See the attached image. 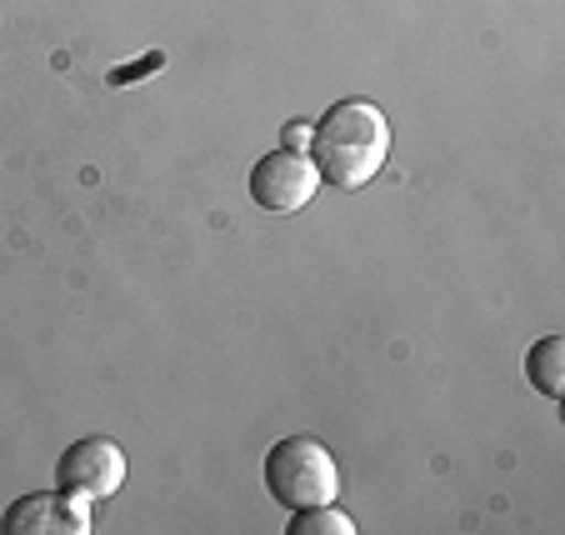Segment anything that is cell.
Returning a JSON list of instances; mask_svg holds the SVG:
<instances>
[{"instance_id": "8", "label": "cell", "mask_w": 565, "mask_h": 535, "mask_svg": "<svg viewBox=\"0 0 565 535\" xmlns=\"http://www.w3.org/2000/svg\"><path fill=\"white\" fill-rule=\"evenodd\" d=\"M280 146L286 150H310V120H290L286 136H280Z\"/></svg>"}, {"instance_id": "4", "label": "cell", "mask_w": 565, "mask_h": 535, "mask_svg": "<svg viewBox=\"0 0 565 535\" xmlns=\"http://www.w3.org/2000/svg\"><path fill=\"white\" fill-rule=\"evenodd\" d=\"M55 485L81 495V501H106L126 485V450L110 436L71 440L61 450V461H55Z\"/></svg>"}, {"instance_id": "1", "label": "cell", "mask_w": 565, "mask_h": 535, "mask_svg": "<svg viewBox=\"0 0 565 535\" xmlns=\"http://www.w3.org/2000/svg\"><path fill=\"white\" fill-rule=\"evenodd\" d=\"M310 161L335 191H361L391 156V120L375 100H335L310 126Z\"/></svg>"}, {"instance_id": "2", "label": "cell", "mask_w": 565, "mask_h": 535, "mask_svg": "<svg viewBox=\"0 0 565 535\" xmlns=\"http://www.w3.org/2000/svg\"><path fill=\"white\" fill-rule=\"evenodd\" d=\"M266 491L286 511H306V505H326L341 491V471L326 440L316 436H286L266 450Z\"/></svg>"}, {"instance_id": "5", "label": "cell", "mask_w": 565, "mask_h": 535, "mask_svg": "<svg viewBox=\"0 0 565 535\" xmlns=\"http://www.w3.org/2000/svg\"><path fill=\"white\" fill-rule=\"evenodd\" d=\"M90 501L71 491H31L21 501L6 505L0 515V535H90Z\"/></svg>"}, {"instance_id": "3", "label": "cell", "mask_w": 565, "mask_h": 535, "mask_svg": "<svg viewBox=\"0 0 565 535\" xmlns=\"http://www.w3.org/2000/svg\"><path fill=\"white\" fill-rule=\"evenodd\" d=\"M320 191V171L310 161L306 150H270L250 165V201L270 215H290V211H306Z\"/></svg>"}, {"instance_id": "7", "label": "cell", "mask_w": 565, "mask_h": 535, "mask_svg": "<svg viewBox=\"0 0 565 535\" xmlns=\"http://www.w3.org/2000/svg\"><path fill=\"white\" fill-rule=\"evenodd\" d=\"M290 535H355V521L345 511H335L331 501L326 505H306V511H290Z\"/></svg>"}, {"instance_id": "6", "label": "cell", "mask_w": 565, "mask_h": 535, "mask_svg": "<svg viewBox=\"0 0 565 535\" xmlns=\"http://www.w3.org/2000/svg\"><path fill=\"white\" fill-rule=\"evenodd\" d=\"M525 381H531L545 400L565 396V335H541V341L525 351Z\"/></svg>"}]
</instances>
